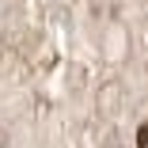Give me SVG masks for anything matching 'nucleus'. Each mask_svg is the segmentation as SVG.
<instances>
[{
    "label": "nucleus",
    "instance_id": "nucleus-1",
    "mask_svg": "<svg viewBox=\"0 0 148 148\" xmlns=\"http://www.w3.org/2000/svg\"><path fill=\"white\" fill-rule=\"evenodd\" d=\"M137 148H148V125L137 129Z\"/></svg>",
    "mask_w": 148,
    "mask_h": 148
}]
</instances>
